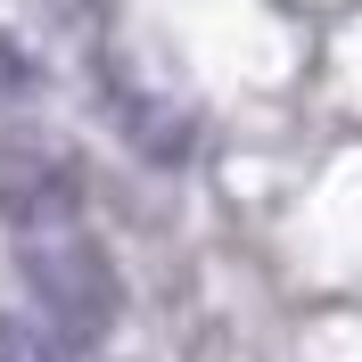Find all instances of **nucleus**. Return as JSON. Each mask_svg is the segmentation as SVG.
<instances>
[{
  "label": "nucleus",
  "instance_id": "obj_2",
  "mask_svg": "<svg viewBox=\"0 0 362 362\" xmlns=\"http://www.w3.org/2000/svg\"><path fill=\"white\" fill-rule=\"evenodd\" d=\"M83 214V165L49 132H8L0 140V223L17 230H66Z\"/></svg>",
  "mask_w": 362,
  "mask_h": 362
},
{
  "label": "nucleus",
  "instance_id": "obj_5",
  "mask_svg": "<svg viewBox=\"0 0 362 362\" xmlns=\"http://www.w3.org/2000/svg\"><path fill=\"white\" fill-rule=\"evenodd\" d=\"M49 8H83V0H49Z\"/></svg>",
  "mask_w": 362,
  "mask_h": 362
},
{
  "label": "nucleus",
  "instance_id": "obj_3",
  "mask_svg": "<svg viewBox=\"0 0 362 362\" xmlns=\"http://www.w3.org/2000/svg\"><path fill=\"white\" fill-rule=\"evenodd\" d=\"M0 362H74V346L33 313H0Z\"/></svg>",
  "mask_w": 362,
  "mask_h": 362
},
{
  "label": "nucleus",
  "instance_id": "obj_4",
  "mask_svg": "<svg viewBox=\"0 0 362 362\" xmlns=\"http://www.w3.org/2000/svg\"><path fill=\"white\" fill-rule=\"evenodd\" d=\"M25 90H33V58H25L8 33H0V107H17Z\"/></svg>",
  "mask_w": 362,
  "mask_h": 362
},
{
  "label": "nucleus",
  "instance_id": "obj_1",
  "mask_svg": "<svg viewBox=\"0 0 362 362\" xmlns=\"http://www.w3.org/2000/svg\"><path fill=\"white\" fill-rule=\"evenodd\" d=\"M17 280L33 288V305H42V329H58L66 346H90L107 338L115 321H124V280H115L107 247H90L83 230H25L17 239Z\"/></svg>",
  "mask_w": 362,
  "mask_h": 362
}]
</instances>
